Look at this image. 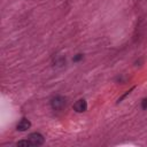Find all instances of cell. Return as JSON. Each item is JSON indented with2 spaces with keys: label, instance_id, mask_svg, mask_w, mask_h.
Listing matches in <instances>:
<instances>
[{
  "label": "cell",
  "instance_id": "cell-7",
  "mask_svg": "<svg viewBox=\"0 0 147 147\" xmlns=\"http://www.w3.org/2000/svg\"><path fill=\"white\" fill-rule=\"evenodd\" d=\"M83 59V55L82 54H77L75 57H74V62H78L79 60H82Z\"/></svg>",
  "mask_w": 147,
  "mask_h": 147
},
{
  "label": "cell",
  "instance_id": "cell-2",
  "mask_svg": "<svg viewBox=\"0 0 147 147\" xmlns=\"http://www.w3.org/2000/svg\"><path fill=\"white\" fill-rule=\"evenodd\" d=\"M65 103H67L65 99H64L63 96H60V95L53 98L52 101H51V106H52V108L55 109V110H60V109H62L63 107H65Z\"/></svg>",
  "mask_w": 147,
  "mask_h": 147
},
{
  "label": "cell",
  "instance_id": "cell-1",
  "mask_svg": "<svg viewBox=\"0 0 147 147\" xmlns=\"http://www.w3.org/2000/svg\"><path fill=\"white\" fill-rule=\"evenodd\" d=\"M28 140L30 141L31 146H40V145H42V144H44L45 138H44V136H42V134H40V133H38V132H34V133L29 134Z\"/></svg>",
  "mask_w": 147,
  "mask_h": 147
},
{
  "label": "cell",
  "instance_id": "cell-4",
  "mask_svg": "<svg viewBox=\"0 0 147 147\" xmlns=\"http://www.w3.org/2000/svg\"><path fill=\"white\" fill-rule=\"evenodd\" d=\"M30 126H31L30 121L26 119V118H23V119L20 121V123L17 124L16 127H17V130H20V131H26L28 129H30Z\"/></svg>",
  "mask_w": 147,
  "mask_h": 147
},
{
  "label": "cell",
  "instance_id": "cell-6",
  "mask_svg": "<svg viewBox=\"0 0 147 147\" xmlns=\"http://www.w3.org/2000/svg\"><path fill=\"white\" fill-rule=\"evenodd\" d=\"M141 108L144 110L147 109V99H142V101H141Z\"/></svg>",
  "mask_w": 147,
  "mask_h": 147
},
{
  "label": "cell",
  "instance_id": "cell-3",
  "mask_svg": "<svg viewBox=\"0 0 147 147\" xmlns=\"http://www.w3.org/2000/svg\"><path fill=\"white\" fill-rule=\"evenodd\" d=\"M74 109H75L77 113H83V111H85V110L87 109V103H86V101H85L84 99L78 100V101L74 105Z\"/></svg>",
  "mask_w": 147,
  "mask_h": 147
},
{
  "label": "cell",
  "instance_id": "cell-5",
  "mask_svg": "<svg viewBox=\"0 0 147 147\" xmlns=\"http://www.w3.org/2000/svg\"><path fill=\"white\" fill-rule=\"evenodd\" d=\"M17 146H31V144H30V141L26 139V140H21V141H18L17 144H16Z\"/></svg>",
  "mask_w": 147,
  "mask_h": 147
}]
</instances>
